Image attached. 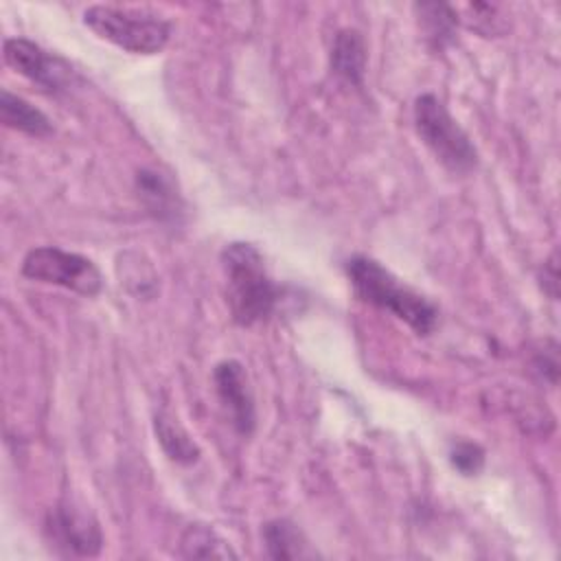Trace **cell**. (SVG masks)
<instances>
[{
    "instance_id": "obj_5",
    "label": "cell",
    "mask_w": 561,
    "mask_h": 561,
    "mask_svg": "<svg viewBox=\"0 0 561 561\" xmlns=\"http://www.w3.org/2000/svg\"><path fill=\"white\" fill-rule=\"evenodd\" d=\"M22 274L31 280L59 285L81 296H96L103 289V276L88 256L55 245L28 250L22 261Z\"/></svg>"
},
{
    "instance_id": "obj_15",
    "label": "cell",
    "mask_w": 561,
    "mask_h": 561,
    "mask_svg": "<svg viewBox=\"0 0 561 561\" xmlns=\"http://www.w3.org/2000/svg\"><path fill=\"white\" fill-rule=\"evenodd\" d=\"M414 9L419 13V22L425 31V37L432 42L434 48H443L447 42H451L458 18L449 4L421 2V4H414Z\"/></svg>"
},
{
    "instance_id": "obj_1",
    "label": "cell",
    "mask_w": 561,
    "mask_h": 561,
    "mask_svg": "<svg viewBox=\"0 0 561 561\" xmlns=\"http://www.w3.org/2000/svg\"><path fill=\"white\" fill-rule=\"evenodd\" d=\"M226 302L232 320L252 327L267 320L280 298V287L270 278L263 254L245 241H232L221 250Z\"/></svg>"
},
{
    "instance_id": "obj_4",
    "label": "cell",
    "mask_w": 561,
    "mask_h": 561,
    "mask_svg": "<svg viewBox=\"0 0 561 561\" xmlns=\"http://www.w3.org/2000/svg\"><path fill=\"white\" fill-rule=\"evenodd\" d=\"M414 129L434 158L451 173H469L478 164V149L436 94L414 101Z\"/></svg>"
},
{
    "instance_id": "obj_17",
    "label": "cell",
    "mask_w": 561,
    "mask_h": 561,
    "mask_svg": "<svg viewBox=\"0 0 561 561\" xmlns=\"http://www.w3.org/2000/svg\"><path fill=\"white\" fill-rule=\"evenodd\" d=\"M535 370L548 379L550 383H557V375H559V359H557V344L550 342V348L543 346V351H539L533 359Z\"/></svg>"
},
{
    "instance_id": "obj_12",
    "label": "cell",
    "mask_w": 561,
    "mask_h": 561,
    "mask_svg": "<svg viewBox=\"0 0 561 561\" xmlns=\"http://www.w3.org/2000/svg\"><path fill=\"white\" fill-rule=\"evenodd\" d=\"M180 557L184 559H237L230 543L206 524H188L180 537Z\"/></svg>"
},
{
    "instance_id": "obj_11",
    "label": "cell",
    "mask_w": 561,
    "mask_h": 561,
    "mask_svg": "<svg viewBox=\"0 0 561 561\" xmlns=\"http://www.w3.org/2000/svg\"><path fill=\"white\" fill-rule=\"evenodd\" d=\"M263 543L272 559H307L316 557L305 533L291 519H272L261 530Z\"/></svg>"
},
{
    "instance_id": "obj_10",
    "label": "cell",
    "mask_w": 561,
    "mask_h": 561,
    "mask_svg": "<svg viewBox=\"0 0 561 561\" xmlns=\"http://www.w3.org/2000/svg\"><path fill=\"white\" fill-rule=\"evenodd\" d=\"M0 121L7 127L18 129L28 136H35V138H44V136L53 134L50 118L35 105H31L26 99L11 94L9 90L0 92Z\"/></svg>"
},
{
    "instance_id": "obj_18",
    "label": "cell",
    "mask_w": 561,
    "mask_h": 561,
    "mask_svg": "<svg viewBox=\"0 0 561 561\" xmlns=\"http://www.w3.org/2000/svg\"><path fill=\"white\" fill-rule=\"evenodd\" d=\"M557 283H559V272H557V252L543 263V270H541V287L543 291L557 300Z\"/></svg>"
},
{
    "instance_id": "obj_13",
    "label": "cell",
    "mask_w": 561,
    "mask_h": 561,
    "mask_svg": "<svg viewBox=\"0 0 561 561\" xmlns=\"http://www.w3.org/2000/svg\"><path fill=\"white\" fill-rule=\"evenodd\" d=\"M136 186L140 191L142 202L153 213V217L167 221L175 219L178 215V195L171 186V182L153 169H140L136 173Z\"/></svg>"
},
{
    "instance_id": "obj_3",
    "label": "cell",
    "mask_w": 561,
    "mask_h": 561,
    "mask_svg": "<svg viewBox=\"0 0 561 561\" xmlns=\"http://www.w3.org/2000/svg\"><path fill=\"white\" fill-rule=\"evenodd\" d=\"M83 22L101 39L134 55L160 53L171 39V24L147 11L92 4L83 11Z\"/></svg>"
},
{
    "instance_id": "obj_2",
    "label": "cell",
    "mask_w": 561,
    "mask_h": 561,
    "mask_svg": "<svg viewBox=\"0 0 561 561\" xmlns=\"http://www.w3.org/2000/svg\"><path fill=\"white\" fill-rule=\"evenodd\" d=\"M346 276L355 296L377 309L390 311L405 322L416 335H430L438 324V309L434 302L399 283L381 263L357 254L346 261Z\"/></svg>"
},
{
    "instance_id": "obj_16",
    "label": "cell",
    "mask_w": 561,
    "mask_h": 561,
    "mask_svg": "<svg viewBox=\"0 0 561 561\" xmlns=\"http://www.w3.org/2000/svg\"><path fill=\"white\" fill-rule=\"evenodd\" d=\"M449 462L462 476H478L484 467V449L478 443L458 440L449 451Z\"/></svg>"
},
{
    "instance_id": "obj_6",
    "label": "cell",
    "mask_w": 561,
    "mask_h": 561,
    "mask_svg": "<svg viewBox=\"0 0 561 561\" xmlns=\"http://www.w3.org/2000/svg\"><path fill=\"white\" fill-rule=\"evenodd\" d=\"M4 61L46 92H64L75 81V70L68 61L24 37L4 39Z\"/></svg>"
},
{
    "instance_id": "obj_9",
    "label": "cell",
    "mask_w": 561,
    "mask_h": 561,
    "mask_svg": "<svg viewBox=\"0 0 561 561\" xmlns=\"http://www.w3.org/2000/svg\"><path fill=\"white\" fill-rule=\"evenodd\" d=\"M331 70L351 85L364 83L366 44L355 28L337 31L331 46Z\"/></svg>"
},
{
    "instance_id": "obj_8",
    "label": "cell",
    "mask_w": 561,
    "mask_h": 561,
    "mask_svg": "<svg viewBox=\"0 0 561 561\" xmlns=\"http://www.w3.org/2000/svg\"><path fill=\"white\" fill-rule=\"evenodd\" d=\"M213 383L221 405L230 414L232 427L241 436H250L256 425V410L243 364L237 359L219 362L213 370Z\"/></svg>"
},
{
    "instance_id": "obj_14",
    "label": "cell",
    "mask_w": 561,
    "mask_h": 561,
    "mask_svg": "<svg viewBox=\"0 0 561 561\" xmlns=\"http://www.w3.org/2000/svg\"><path fill=\"white\" fill-rule=\"evenodd\" d=\"M156 436L164 454L180 462V465H193L199 458V447L193 443V438L186 434V430L169 414L160 412L153 419Z\"/></svg>"
},
{
    "instance_id": "obj_7",
    "label": "cell",
    "mask_w": 561,
    "mask_h": 561,
    "mask_svg": "<svg viewBox=\"0 0 561 561\" xmlns=\"http://www.w3.org/2000/svg\"><path fill=\"white\" fill-rule=\"evenodd\" d=\"M46 528L50 539L75 557H96L101 552L103 535L96 519L70 500H59L57 506L50 508Z\"/></svg>"
}]
</instances>
